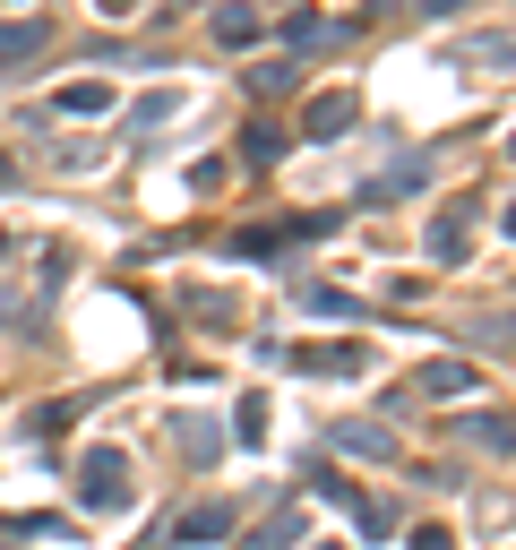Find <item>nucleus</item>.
Returning <instances> with one entry per match:
<instances>
[{"label": "nucleus", "instance_id": "423d86ee", "mask_svg": "<svg viewBox=\"0 0 516 550\" xmlns=\"http://www.w3.org/2000/svg\"><path fill=\"white\" fill-rule=\"evenodd\" d=\"M413 550H456V542H448L439 525H422V533H413Z\"/></svg>", "mask_w": 516, "mask_h": 550}, {"label": "nucleus", "instance_id": "0eeeda50", "mask_svg": "<svg viewBox=\"0 0 516 550\" xmlns=\"http://www.w3.org/2000/svg\"><path fill=\"white\" fill-rule=\"evenodd\" d=\"M104 9H138V0H104Z\"/></svg>", "mask_w": 516, "mask_h": 550}, {"label": "nucleus", "instance_id": "f257e3e1", "mask_svg": "<svg viewBox=\"0 0 516 550\" xmlns=\"http://www.w3.org/2000/svg\"><path fill=\"white\" fill-rule=\"evenodd\" d=\"M86 499H95V508H121V499H129V482H121V456H112V447L95 456V465H86Z\"/></svg>", "mask_w": 516, "mask_h": 550}, {"label": "nucleus", "instance_id": "39448f33", "mask_svg": "<svg viewBox=\"0 0 516 550\" xmlns=\"http://www.w3.org/2000/svg\"><path fill=\"white\" fill-rule=\"evenodd\" d=\"M215 35H224V43H250L258 18H250V9H224V18H215Z\"/></svg>", "mask_w": 516, "mask_h": 550}, {"label": "nucleus", "instance_id": "7ed1b4c3", "mask_svg": "<svg viewBox=\"0 0 516 550\" xmlns=\"http://www.w3.org/2000/svg\"><path fill=\"white\" fill-rule=\"evenodd\" d=\"M336 129H353V104H344V95H319V104H310V138H336Z\"/></svg>", "mask_w": 516, "mask_h": 550}, {"label": "nucleus", "instance_id": "f03ea898", "mask_svg": "<svg viewBox=\"0 0 516 550\" xmlns=\"http://www.w3.org/2000/svg\"><path fill=\"white\" fill-rule=\"evenodd\" d=\"M43 43H52V26H0V61H35V52H43Z\"/></svg>", "mask_w": 516, "mask_h": 550}, {"label": "nucleus", "instance_id": "20e7f679", "mask_svg": "<svg viewBox=\"0 0 516 550\" xmlns=\"http://www.w3.org/2000/svg\"><path fill=\"white\" fill-rule=\"evenodd\" d=\"M224 533V508H198V516H181V542H215Z\"/></svg>", "mask_w": 516, "mask_h": 550}]
</instances>
